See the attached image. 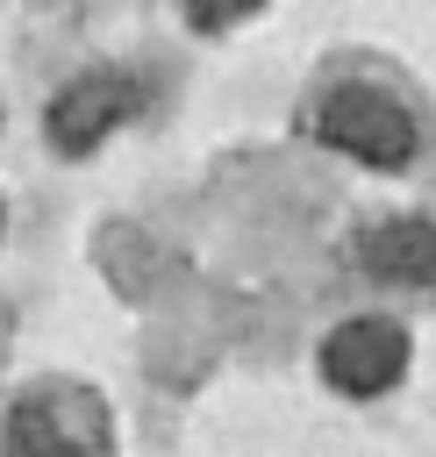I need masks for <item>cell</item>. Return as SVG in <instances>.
Returning <instances> with one entry per match:
<instances>
[{
	"mask_svg": "<svg viewBox=\"0 0 436 457\" xmlns=\"http://www.w3.org/2000/svg\"><path fill=\"white\" fill-rule=\"evenodd\" d=\"M300 136L357 171H415L436 150V100L386 50H329L300 86Z\"/></svg>",
	"mask_w": 436,
	"mask_h": 457,
	"instance_id": "6da1fadb",
	"label": "cell"
},
{
	"mask_svg": "<svg viewBox=\"0 0 436 457\" xmlns=\"http://www.w3.org/2000/svg\"><path fill=\"white\" fill-rule=\"evenodd\" d=\"M0 450L7 457H122V428L93 378L36 371L29 386H14L0 414Z\"/></svg>",
	"mask_w": 436,
	"mask_h": 457,
	"instance_id": "7a4b0ae2",
	"label": "cell"
},
{
	"mask_svg": "<svg viewBox=\"0 0 436 457\" xmlns=\"http://www.w3.org/2000/svg\"><path fill=\"white\" fill-rule=\"evenodd\" d=\"M415 364V336L393 307H350L314 343V378L343 400H386Z\"/></svg>",
	"mask_w": 436,
	"mask_h": 457,
	"instance_id": "3957f363",
	"label": "cell"
},
{
	"mask_svg": "<svg viewBox=\"0 0 436 457\" xmlns=\"http://www.w3.org/2000/svg\"><path fill=\"white\" fill-rule=\"evenodd\" d=\"M136 114H143V79H136L129 64H93V71H79L71 86L50 93L43 136H50L57 157H86V150H100L114 129H129Z\"/></svg>",
	"mask_w": 436,
	"mask_h": 457,
	"instance_id": "277c9868",
	"label": "cell"
},
{
	"mask_svg": "<svg viewBox=\"0 0 436 457\" xmlns=\"http://www.w3.org/2000/svg\"><path fill=\"white\" fill-rule=\"evenodd\" d=\"M350 257L372 286H386L400 300H436V214H422V207L357 214Z\"/></svg>",
	"mask_w": 436,
	"mask_h": 457,
	"instance_id": "5b68a950",
	"label": "cell"
},
{
	"mask_svg": "<svg viewBox=\"0 0 436 457\" xmlns=\"http://www.w3.org/2000/svg\"><path fill=\"white\" fill-rule=\"evenodd\" d=\"M272 0H179V14L200 29V36H229V29H243L250 14H264Z\"/></svg>",
	"mask_w": 436,
	"mask_h": 457,
	"instance_id": "8992f818",
	"label": "cell"
},
{
	"mask_svg": "<svg viewBox=\"0 0 436 457\" xmlns=\"http://www.w3.org/2000/svg\"><path fill=\"white\" fill-rule=\"evenodd\" d=\"M0 228H7V200H0Z\"/></svg>",
	"mask_w": 436,
	"mask_h": 457,
	"instance_id": "52a82bcc",
	"label": "cell"
}]
</instances>
